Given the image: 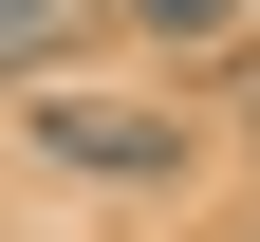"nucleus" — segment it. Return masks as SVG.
Masks as SVG:
<instances>
[{
  "label": "nucleus",
  "instance_id": "obj_3",
  "mask_svg": "<svg viewBox=\"0 0 260 242\" xmlns=\"http://www.w3.org/2000/svg\"><path fill=\"white\" fill-rule=\"evenodd\" d=\"M112 19H130V38H242L260 0H112Z\"/></svg>",
  "mask_w": 260,
  "mask_h": 242
},
{
  "label": "nucleus",
  "instance_id": "obj_4",
  "mask_svg": "<svg viewBox=\"0 0 260 242\" xmlns=\"http://www.w3.org/2000/svg\"><path fill=\"white\" fill-rule=\"evenodd\" d=\"M242 112H260V75H242Z\"/></svg>",
  "mask_w": 260,
  "mask_h": 242
},
{
  "label": "nucleus",
  "instance_id": "obj_1",
  "mask_svg": "<svg viewBox=\"0 0 260 242\" xmlns=\"http://www.w3.org/2000/svg\"><path fill=\"white\" fill-rule=\"evenodd\" d=\"M19 130H38V168H75V186H205V130H186L168 93L56 75V93H19Z\"/></svg>",
  "mask_w": 260,
  "mask_h": 242
},
{
  "label": "nucleus",
  "instance_id": "obj_2",
  "mask_svg": "<svg viewBox=\"0 0 260 242\" xmlns=\"http://www.w3.org/2000/svg\"><path fill=\"white\" fill-rule=\"evenodd\" d=\"M75 38H112V0H0V93H56Z\"/></svg>",
  "mask_w": 260,
  "mask_h": 242
}]
</instances>
